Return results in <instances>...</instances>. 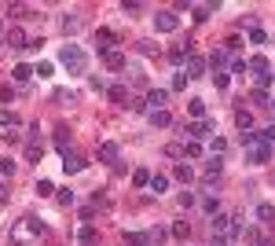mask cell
Here are the masks:
<instances>
[{
    "instance_id": "1",
    "label": "cell",
    "mask_w": 275,
    "mask_h": 246,
    "mask_svg": "<svg viewBox=\"0 0 275 246\" xmlns=\"http://www.w3.org/2000/svg\"><path fill=\"white\" fill-rule=\"evenodd\" d=\"M59 59H63V66H66L70 74H84V66H88V59H84V52L77 44H66V48L59 52Z\"/></svg>"
},
{
    "instance_id": "2",
    "label": "cell",
    "mask_w": 275,
    "mask_h": 246,
    "mask_svg": "<svg viewBox=\"0 0 275 246\" xmlns=\"http://www.w3.org/2000/svg\"><path fill=\"white\" fill-rule=\"evenodd\" d=\"M176 26H180V18H176L173 11H158V15H154V30L158 33H176Z\"/></svg>"
},
{
    "instance_id": "3",
    "label": "cell",
    "mask_w": 275,
    "mask_h": 246,
    "mask_svg": "<svg viewBox=\"0 0 275 246\" xmlns=\"http://www.w3.org/2000/svg\"><path fill=\"white\" fill-rule=\"evenodd\" d=\"M4 44L8 48H15V52H22V48H30V41H26V33L18 30V26H11L8 33H4Z\"/></svg>"
},
{
    "instance_id": "4",
    "label": "cell",
    "mask_w": 275,
    "mask_h": 246,
    "mask_svg": "<svg viewBox=\"0 0 275 246\" xmlns=\"http://www.w3.org/2000/svg\"><path fill=\"white\" fill-rule=\"evenodd\" d=\"M114 41H117V37H114L110 30H96V48H99L103 55H110V52H114Z\"/></svg>"
},
{
    "instance_id": "5",
    "label": "cell",
    "mask_w": 275,
    "mask_h": 246,
    "mask_svg": "<svg viewBox=\"0 0 275 246\" xmlns=\"http://www.w3.org/2000/svg\"><path fill=\"white\" fill-rule=\"evenodd\" d=\"M209 132H213V125H209V122H194V125H187V136H191L194 143H202Z\"/></svg>"
},
{
    "instance_id": "6",
    "label": "cell",
    "mask_w": 275,
    "mask_h": 246,
    "mask_svg": "<svg viewBox=\"0 0 275 246\" xmlns=\"http://www.w3.org/2000/svg\"><path fill=\"white\" fill-rule=\"evenodd\" d=\"M194 55V44L187 41V44H176L173 52H169V59H173V63H187V59Z\"/></svg>"
},
{
    "instance_id": "7",
    "label": "cell",
    "mask_w": 275,
    "mask_h": 246,
    "mask_svg": "<svg viewBox=\"0 0 275 246\" xmlns=\"http://www.w3.org/2000/svg\"><path fill=\"white\" fill-rule=\"evenodd\" d=\"M268 158H272V147H268L264 140H260L257 147H250V162H257V165H264V162H268Z\"/></svg>"
},
{
    "instance_id": "8",
    "label": "cell",
    "mask_w": 275,
    "mask_h": 246,
    "mask_svg": "<svg viewBox=\"0 0 275 246\" xmlns=\"http://www.w3.org/2000/svg\"><path fill=\"white\" fill-rule=\"evenodd\" d=\"M63 169H66V173H81L84 169V158L74 155V151H66V155H63Z\"/></svg>"
},
{
    "instance_id": "9",
    "label": "cell",
    "mask_w": 275,
    "mask_h": 246,
    "mask_svg": "<svg viewBox=\"0 0 275 246\" xmlns=\"http://www.w3.org/2000/svg\"><path fill=\"white\" fill-rule=\"evenodd\" d=\"M202 70H206V59H202V55H191L183 74H187V81H191V77H202Z\"/></svg>"
},
{
    "instance_id": "10",
    "label": "cell",
    "mask_w": 275,
    "mask_h": 246,
    "mask_svg": "<svg viewBox=\"0 0 275 246\" xmlns=\"http://www.w3.org/2000/svg\"><path fill=\"white\" fill-rule=\"evenodd\" d=\"M107 96L114 99V103H121V107H129V99H132V96H129V88H125V85H110V88H107Z\"/></svg>"
},
{
    "instance_id": "11",
    "label": "cell",
    "mask_w": 275,
    "mask_h": 246,
    "mask_svg": "<svg viewBox=\"0 0 275 246\" xmlns=\"http://www.w3.org/2000/svg\"><path fill=\"white\" fill-rule=\"evenodd\" d=\"M147 103H150L154 110H165V103H169V92H165V88H150Z\"/></svg>"
},
{
    "instance_id": "12",
    "label": "cell",
    "mask_w": 275,
    "mask_h": 246,
    "mask_svg": "<svg viewBox=\"0 0 275 246\" xmlns=\"http://www.w3.org/2000/svg\"><path fill=\"white\" fill-rule=\"evenodd\" d=\"M150 125H154V129H169V125H173V114H169V110H150Z\"/></svg>"
},
{
    "instance_id": "13",
    "label": "cell",
    "mask_w": 275,
    "mask_h": 246,
    "mask_svg": "<svg viewBox=\"0 0 275 246\" xmlns=\"http://www.w3.org/2000/svg\"><path fill=\"white\" fill-rule=\"evenodd\" d=\"M231 228H235V224H231V217H224V213H217V217H213V231H217L220 239H224V235H231Z\"/></svg>"
},
{
    "instance_id": "14",
    "label": "cell",
    "mask_w": 275,
    "mask_h": 246,
    "mask_svg": "<svg viewBox=\"0 0 275 246\" xmlns=\"http://www.w3.org/2000/svg\"><path fill=\"white\" fill-rule=\"evenodd\" d=\"M117 155H121L117 143H99V162H117Z\"/></svg>"
},
{
    "instance_id": "15",
    "label": "cell",
    "mask_w": 275,
    "mask_h": 246,
    "mask_svg": "<svg viewBox=\"0 0 275 246\" xmlns=\"http://www.w3.org/2000/svg\"><path fill=\"white\" fill-rule=\"evenodd\" d=\"M257 221L260 224H275V206L272 202H260L257 206Z\"/></svg>"
},
{
    "instance_id": "16",
    "label": "cell",
    "mask_w": 275,
    "mask_h": 246,
    "mask_svg": "<svg viewBox=\"0 0 275 246\" xmlns=\"http://www.w3.org/2000/svg\"><path fill=\"white\" fill-rule=\"evenodd\" d=\"M26 158H30V162H41L44 158V143L41 140H30V143H26Z\"/></svg>"
},
{
    "instance_id": "17",
    "label": "cell",
    "mask_w": 275,
    "mask_h": 246,
    "mask_svg": "<svg viewBox=\"0 0 275 246\" xmlns=\"http://www.w3.org/2000/svg\"><path fill=\"white\" fill-rule=\"evenodd\" d=\"M129 246H150V231H125Z\"/></svg>"
},
{
    "instance_id": "18",
    "label": "cell",
    "mask_w": 275,
    "mask_h": 246,
    "mask_svg": "<svg viewBox=\"0 0 275 246\" xmlns=\"http://www.w3.org/2000/svg\"><path fill=\"white\" fill-rule=\"evenodd\" d=\"M55 147L66 155V147H70V129H66V125H59V129H55Z\"/></svg>"
},
{
    "instance_id": "19",
    "label": "cell",
    "mask_w": 275,
    "mask_h": 246,
    "mask_svg": "<svg viewBox=\"0 0 275 246\" xmlns=\"http://www.w3.org/2000/svg\"><path fill=\"white\" fill-rule=\"evenodd\" d=\"M246 66H250V70H253V74H257V77H264L268 70H272V66H268V59H260V55H253L250 63H246Z\"/></svg>"
},
{
    "instance_id": "20",
    "label": "cell",
    "mask_w": 275,
    "mask_h": 246,
    "mask_svg": "<svg viewBox=\"0 0 275 246\" xmlns=\"http://www.w3.org/2000/svg\"><path fill=\"white\" fill-rule=\"evenodd\" d=\"M77 243H81V246H96V243H99V231H96V228H81Z\"/></svg>"
},
{
    "instance_id": "21",
    "label": "cell",
    "mask_w": 275,
    "mask_h": 246,
    "mask_svg": "<svg viewBox=\"0 0 275 246\" xmlns=\"http://www.w3.org/2000/svg\"><path fill=\"white\" fill-rule=\"evenodd\" d=\"M191 11H194V18H209V11H217V4H191Z\"/></svg>"
},
{
    "instance_id": "22",
    "label": "cell",
    "mask_w": 275,
    "mask_h": 246,
    "mask_svg": "<svg viewBox=\"0 0 275 246\" xmlns=\"http://www.w3.org/2000/svg\"><path fill=\"white\" fill-rule=\"evenodd\" d=\"M11 77H15V81H30V77H33V70H30L26 63H18L15 70H11Z\"/></svg>"
},
{
    "instance_id": "23",
    "label": "cell",
    "mask_w": 275,
    "mask_h": 246,
    "mask_svg": "<svg viewBox=\"0 0 275 246\" xmlns=\"http://www.w3.org/2000/svg\"><path fill=\"white\" fill-rule=\"evenodd\" d=\"M0 125H4V129H15V125H18V118H15V110H8V107L0 110Z\"/></svg>"
},
{
    "instance_id": "24",
    "label": "cell",
    "mask_w": 275,
    "mask_h": 246,
    "mask_svg": "<svg viewBox=\"0 0 275 246\" xmlns=\"http://www.w3.org/2000/svg\"><path fill=\"white\" fill-rule=\"evenodd\" d=\"M107 66H110V70H125V55H121V52H110V55H107Z\"/></svg>"
},
{
    "instance_id": "25",
    "label": "cell",
    "mask_w": 275,
    "mask_h": 246,
    "mask_svg": "<svg viewBox=\"0 0 275 246\" xmlns=\"http://www.w3.org/2000/svg\"><path fill=\"white\" fill-rule=\"evenodd\" d=\"M235 122H239V129L246 132V129L253 125V114H250V110H235Z\"/></svg>"
},
{
    "instance_id": "26",
    "label": "cell",
    "mask_w": 275,
    "mask_h": 246,
    "mask_svg": "<svg viewBox=\"0 0 275 246\" xmlns=\"http://www.w3.org/2000/svg\"><path fill=\"white\" fill-rule=\"evenodd\" d=\"M187 235H191V228H187V221H176V224H173V239H180V243H183V239H187Z\"/></svg>"
},
{
    "instance_id": "27",
    "label": "cell",
    "mask_w": 275,
    "mask_h": 246,
    "mask_svg": "<svg viewBox=\"0 0 275 246\" xmlns=\"http://www.w3.org/2000/svg\"><path fill=\"white\" fill-rule=\"evenodd\" d=\"M176 180L191 184V180H194V169H191V165H176Z\"/></svg>"
},
{
    "instance_id": "28",
    "label": "cell",
    "mask_w": 275,
    "mask_h": 246,
    "mask_svg": "<svg viewBox=\"0 0 275 246\" xmlns=\"http://www.w3.org/2000/svg\"><path fill=\"white\" fill-rule=\"evenodd\" d=\"M239 143H242V147H257V143H260V136H257V132H250V129H246V132L239 136Z\"/></svg>"
},
{
    "instance_id": "29",
    "label": "cell",
    "mask_w": 275,
    "mask_h": 246,
    "mask_svg": "<svg viewBox=\"0 0 275 246\" xmlns=\"http://www.w3.org/2000/svg\"><path fill=\"white\" fill-rule=\"evenodd\" d=\"M227 63V52H213V55H209V66H213V70H217L220 74V66Z\"/></svg>"
},
{
    "instance_id": "30",
    "label": "cell",
    "mask_w": 275,
    "mask_h": 246,
    "mask_svg": "<svg viewBox=\"0 0 275 246\" xmlns=\"http://www.w3.org/2000/svg\"><path fill=\"white\" fill-rule=\"evenodd\" d=\"M165 188H169V176H162V173H158V176H150V191H158V195H162Z\"/></svg>"
},
{
    "instance_id": "31",
    "label": "cell",
    "mask_w": 275,
    "mask_h": 246,
    "mask_svg": "<svg viewBox=\"0 0 275 246\" xmlns=\"http://www.w3.org/2000/svg\"><path fill=\"white\" fill-rule=\"evenodd\" d=\"M132 184H136V188H147V184H150V173L147 169H136L132 173Z\"/></svg>"
},
{
    "instance_id": "32",
    "label": "cell",
    "mask_w": 275,
    "mask_h": 246,
    "mask_svg": "<svg viewBox=\"0 0 275 246\" xmlns=\"http://www.w3.org/2000/svg\"><path fill=\"white\" fill-rule=\"evenodd\" d=\"M63 30H66V33H77V30H81V18H77V15H66V18H63Z\"/></svg>"
},
{
    "instance_id": "33",
    "label": "cell",
    "mask_w": 275,
    "mask_h": 246,
    "mask_svg": "<svg viewBox=\"0 0 275 246\" xmlns=\"http://www.w3.org/2000/svg\"><path fill=\"white\" fill-rule=\"evenodd\" d=\"M202 210H206L209 217H217V210H220V206H217V198H213V195H206V198H202Z\"/></svg>"
},
{
    "instance_id": "34",
    "label": "cell",
    "mask_w": 275,
    "mask_h": 246,
    "mask_svg": "<svg viewBox=\"0 0 275 246\" xmlns=\"http://www.w3.org/2000/svg\"><path fill=\"white\" fill-rule=\"evenodd\" d=\"M183 155H187V158H198V155H202V143H194V140H187V143H183Z\"/></svg>"
},
{
    "instance_id": "35",
    "label": "cell",
    "mask_w": 275,
    "mask_h": 246,
    "mask_svg": "<svg viewBox=\"0 0 275 246\" xmlns=\"http://www.w3.org/2000/svg\"><path fill=\"white\" fill-rule=\"evenodd\" d=\"M187 110H191L194 118H206V103H202V99H191V103H187Z\"/></svg>"
},
{
    "instance_id": "36",
    "label": "cell",
    "mask_w": 275,
    "mask_h": 246,
    "mask_svg": "<svg viewBox=\"0 0 275 246\" xmlns=\"http://www.w3.org/2000/svg\"><path fill=\"white\" fill-rule=\"evenodd\" d=\"M253 103H257V107H272V99H268V92H264V88L253 92Z\"/></svg>"
},
{
    "instance_id": "37",
    "label": "cell",
    "mask_w": 275,
    "mask_h": 246,
    "mask_svg": "<svg viewBox=\"0 0 275 246\" xmlns=\"http://www.w3.org/2000/svg\"><path fill=\"white\" fill-rule=\"evenodd\" d=\"M165 158H183V143H169V147H165Z\"/></svg>"
},
{
    "instance_id": "38",
    "label": "cell",
    "mask_w": 275,
    "mask_h": 246,
    "mask_svg": "<svg viewBox=\"0 0 275 246\" xmlns=\"http://www.w3.org/2000/svg\"><path fill=\"white\" fill-rule=\"evenodd\" d=\"M51 191H55V188H51V180H41V184H37V195H41V198H48Z\"/></svg>"
},
{
    "instance_id": "39",
    "label": "cell",
    "mask_w": 275,
    "mask_h": 246,
    "mask_svg": "<svg viewBox=\"0 0 275 246\" xmlns=\"http://www.w3.org/2000/svg\"><path fill=\"white\" fill-rule=\"evenodd\" d=\"M59 206H74V191H70V188L59 191Z\"/></svg>"
},
{
    "instance_id": "40",
    "label": "cell",
    "mask_w": 275,
    "mask_h": 246,
    "mask_svg": "<svg viewBox=\"0 0 275 246\" xmlns=\"http://www.w3.org/2000/svg\"><path fill=\"white\" fill-rule=\"evenodd\" d=\"M224 151H227V140H220V136H217V140H213V155L220 158V155H224Z\"/></svg>"
},
{
    "instance_id": "41",
    "label": "cell",
    "mask_w": 275,
    "mask_h": 246,
    "mask_svg": "<svg viewBox=\"0 0 275 246\" xmlns=\"http://www.w3.org/2000/svg\"><path fill=\"white\" fill-rule=\"evenodd\" d=\"M260 140H264L268 147H272V143H275V125H268V129H264V132H260Z\"/></svg>"
},
{
    "instance_id": "42",
    "label": "cell",
    "mask_w": 275,
    "mask_h": 246,
    "mask_svg": "<svg viewBox=\"0 0 275 246\" xmlns=\"http://www.w3.org/2000/svg\"><path fill=\"white\" fill-rule=\"evenodd\" d=\"M33 74H37V77H51V63H37Z\"/></svg>"
},
{
    "instance_id": "43",
    "label": "cell",
    "mask_w": 275,
    "mask_h": 246,
    "mask_svg": "<svg viewBox=\"0 0 275 246\" xmlns=\"http://www.w3.org/2000/svg\"><path fill=\"white\" fill-rule=\"evenodd\" d=\"M129 110H136V114H143V110H147V103H143V99H129Z\"/></svg>"
},
{
    "instance_id": "44",
    "label": "cell",
    "mask_w": 275,
    "mask_h": 246,
    "mask_svg": "<svg viewBox=\"0 0 275 246\" xmlns=\"http://www.w3.org/2000/svg\"><path fill=\"white\" fill-rule=\"evenodd\" d=\"M0 173H4V176H11V173H15V162H11V158H4V162H0Z\"/></svg>"
},
{
    "instance_id": "45",
    "label": "cell",
    "mask_w": 275,
    "mask_h": 246,
    "mask_svg": "<svg viewBox=\"0 0 275 246\" xmlns=\"http://www.w3.org/2000/svg\"><path fill=\"white\" fill-rule=\"evenodd\" d=\"M224 48H227V52H239V48H242V41H239V37H227Z\"/></svg>"
},
{
    "instance_id": "46",
    "label": "cell",
    "mask_w": 275,
    "mask_h": 246,
    "mask_svg": "<svg viewBox=\"0 0 275 246\" xmlns=\"http://www.w3.org/2000/svg\"><path fill=\"white\" fill-rule=\"evenodd\" d=\"M183 85H187V74H183V70H180V74H176V77H173V88H176V92H180V88H183Z\"/></svg>"
},
{
    "instance_id": "47",
    "label": "cell",
    "mask_w": 275,
    "mask_h": 246,
    "mask_svg": "<svg viewBox=\"0 0 275 246\" xmlns=\"http://www.w3.org/2000/svg\"><path fill=\"white\" fill-rule=\"evenodd\" d=\"M250 41H253V44H264L268 37H264V30H253V33H250Z\"/></svg>"
},
{
    "instance_id": "48",
    "label": "cell",
    "mask_w": 275,
    "mask_h": 246,
    "mask_svg": "<svg viewBox=\"0 0 275 246\" xmlns=\"http://www.w3.org/2000/svg\"><path fill=\"white\" fill-rule=\"evenodd\" d=\"M213 85H217V88H227V74H213Z\"/></svg>"
},
{
    "instance_id": "49",
    "label": "cell",
    "mask_w": 275,
    "mask_h": 246,
    "mask_svg": "<svg viewBox=\"0 0 275 246\" xmlns=\"http://www.w3.org/2000/svg\"><path fill=\"white\" fill-rule=\"evenodd\" d=\"M8 202V180H0V206Z\"/></svg>"
},
{
    "instance_id": "50",
    "label": "cell",
    "mask_w": 275,
    "mask_h": 246,
    "mask_svg": "<svg viewBox=\"0 0 275 246\" xmlns=\"http://www.w3.org/2000/svg\"><path fill=\"white\" fill-rule=\"evenodd\" d=\"M213 246H227V243H224V239H220V235H217V239H213Z\"/></svg>"
},
{
    "instance_id": "51",
    "label": "cell",
    "mask_w": 275,
    "mask_h": 246,
    "mask_svg": "<svg viewBox=\"0 0 275 246\" xmlns=\"http://www.w3.org/2000/svg\"><path fill=\"white\" fill-rule=\"evenodd\" d=\"M0 33H8V30H4V22H0Z\"/></svg>"
},
{
    "instance_id": "52",
    "label": "cell",
    "mask_w": 275,
    "mask_h": 246,
    "mask_svg": "<svg viewBox=\"0 0 275 246\" xmlns=\"http://www.w3.org/2000/svg\"><path fill=\"white\" fill-rule=\"evenodd\" d=\"M272 107H275V99H272Z\"/></svg>"
}]
</instances>
